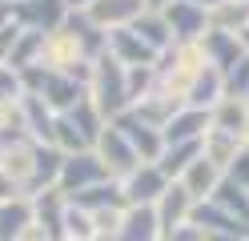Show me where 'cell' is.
Here are the masks:
<instances>
[{"label":"cell","instance_id":"1","mask_svg":"<svg viewBox=\"0 0 249 241\" xmlns=\"http://www.w3.org/2000/svg\"><path fill=\"white\" fill-rule=\"evenodd\" d=\"M92 93H97L92 105H97L101 112H121V105L129 101V69H124L117 56H101Z\"/></svg>","mask_w":249,"mask_h":241},{"label":"cell","instance_id":"12","mask_svg":"<svg viewBox=\"0 0 249 241\" xmlns=\"http://www.w3.org/2000/svg\"><path fill=\"white\" fill-rule=\"evenodd\" d=\"M108 48H113V56H117L121 64H129V69H141V60H153V56H157L133 28H113V32H108Z\"/></svg>","mask_w":249,"mask_h":241},{"label":"cell","instance_id":"14","mask_svg":"<svg viewBox=\"0 0 249 241\" xmlns=\"http://www.w3.org/2000/svg\"><path fill=\"white\" fill-rule=\"evenodd\" d=\"M133 32H137V37H141L149 48H153V53H157V48H165L169 40H173V32H169V20H165V12H141V16H137V20L129 24Z\"/></svg>","mask_w":249,"mask_h":241},{"label":"cell","instance_id":"22","mask_svg":"<svg viewBox=\"0 0 249 241\" xmlns=\"http://www.w3.org/2000/svg\"><path fill=\"white\" fill-rule=\"evenodd\" d=\"M161 4H165V8H169V4H173V0H145V8H149V12H157V8H161Z\"/></svg>","mask_w":249,"mask_h":241},{"label":"cell","instance_id":"4","mask_svg":"<svg viewBox=\"0 0 249 241\" xmlns=\"http://www.w3.org/2000/svg\"><path fill=\"white\" fill-rule=\"evenodd\" d=\"M117 129L124 133V141L133 145V153L141 157V161H157V157L165 153V137H161L153 125H145L141 117H133V112H121V117H117Z\"/></svg>","mask_w":249,"mask_h":241},{"label":"cell","instance_id":"23","mask_svg":"<svg viewBox=\"0 0 249 241\" xmlns=\"http://www.w3.org/2000/svg\"><path fill=\"white\" fill-rule=\"evenodd\" d=\"M65 4H76V8H92L97 0H65Z\"/></svg>","mask_w":249,"mask_h":241},{"label":"cell","instance_id":"8","mask_svg":"<svg viewBox=\"0 0 249 241\" xmlns=\"http://www.w3.org/2000/svg\"><path fill=\"white\" fill-rule=\"evenodd\" d=\"M97 145H101V157H105V169L108 173H124V177H129L137 169V153H133V145L124 141V133H121L117 125L105 129Z\"/></svg>","mask_w":249,"mask_h":241},{"label":"cell","instance_id":"11","mask_svg":"<svg viewBox=\"0 0 249 241\" xmlns=\"http://www.w3.org/2000/svg\"><path fill=\"white\" fill-rule=\"evenodd\" d=\"M153 209H157L161 229H165V233H173V229H181V225H189L185 217L193 213V197L185 193V185H177V189H165V197L153 205Z\"/></svg>","mask_w":249,"mask_h":241},{"label":"cell","instance_id":"16","mask_svg":"<svg viewBox=\"0 0 249 241\" xmlns=\"http://www.w3.org/2000/svg\"><path fill=\"white\" fill-rule=\"evenodd\" d=\"M33 225V209L24 201H4L0 205V241H17Z\"/></svg>","mask_w":249,"mask_h":241},{"label":"cell","instance_id":"9","mask_svg":"<svg viewBox=\"0 0 249 241\" xmlns=\"http://www.w3.org/2000/svg\"><path fill=\"white\" fill-rule=\"evenodd\" d=\"M141 12H145V0H97V4L89 8V20L97 24V28H105V24L129 28Z\"/></svg>","mask_w":249,"mask_h":241},{"label":"cell","instance_id":"3","mask_svg":"<svg viewBox=\"0 0 249 241\" xmlns=\"http://www.w3.org/2000/svg\"><path fill=\"white\" fill-rule=\"evenodd\" d=\"M12 20H20L28 32H49V28H60L65 20V0H24V4H12L8 8Z\"/></svg>","mask_w":249,"mask_h":241},{"label":"cell","instance_id":"20","mask_svg":"<svg viewBox=\"0 0 249 241\" xmlns=\"http://www.w3.org/2000/svg\"><path fill=\"white\" fill-rule=\"evenodd\" d=\"M169 241H205V233H201L197 225L189 221V225H181V229H173V233H169Z\"/></svg>","mask_w":249,"mask_h":241},{"label":"cell","instance_id":"7","mask_svg":"<svg viewBox=\"0 0 249 241\" xmlns=\"http://www.w3.org/2000/svg\"><path fill=\"white\" fill-rule=\"evenodd\" d=\"M205 125H213V117L205 109H185V112H177L173 121L165 125V145H185V141H205V133L209 129Z\"/></svg>","mask_w":249,"mask_h":241},{"label":"cell","instance_id":"19","mask_svg":"<svg viewBox=\"0 0 249 241\" xmlns=\"http://www.w3.org/2000/svg\"><path fill=\"white\" fill-rule=\"evenodd\" d=\"M229 181H233V185H241V189L249 185V149H241L237 161L229 165Z\"/></svg>","mask_w":249,"mask_h":241},{"label":"cell","instance_id":"10","mask_svg":"<svg viewBox=\"0 0 249 241\" xmlns=\"http://www.w3.org/2000/svg\"><path fill=\"white\" fill-rule=\"evenodd\" d=\"M157 233H161L157 209H153V205H141V209H129V213L121 217L117 241H157Z\"/></svg>","mask_w":249,"mask_h":241},{"label":"cell","instance_id":"18","mask_svg":"<svg viewBox=\"0 0 249 241\" xmlns=\"http://www.w3.org/2000/svg\"><path fill=\"white\" fill-rule=\"evenodd\" d=\"M24 112H28V133L33 137H44V141H53V129H56V121H53V112L44 109V101L40 96H24Z\"/></svg>","mask_w":249,"mask_h":241},{"label":"cell","instance_id":"15","mask_svg":"<svg viewBox=\"0 0 249 241\" xmlns=\"http://www.w3.org/2000/svg\"><path fill=\"white\" fill-rule=\"evenodd\" d=\"M213 205L217 209H225V213L237 221V213H241V225H249V193L241 189V185H233L229 177L221 185H217V193H213Z\"/></svg>","mask_w":249,"mask_h":241},{"label":"cell","instance_id":"17","mask_svg":"<svg viewBox=\"0 0 249 241\" xmlns=\"http://www.w3.org/2000/svg\"><path fill=\"white\" fill-rule=\"evenodd\" d=\"M213 129H221V133H233V137L249 133V112H245V105H241V101H233V96H225V101L217 105V112H213Z\"/></svg>","mask_w":249,"mask_h":241},{"label":"cell","instance_id":"13","mask_svg":"<svg viewBox=\"0 0 249 241\" xmlns=\"http://www.w3.org/2000/svg\"><path fill=\"white\" fill-rule=\"evenodd\" d=\"M181 185H185V193H189L193 201L213 197L217 185H221V181H217V165H213V161H205V157H197L193 165H189V173L181 177Z\"/></svg>","mask_w":249,"mask_h":241},{"label":"cell","instance_id":"5","mask_svg":"<svg viewBox=\"0 0 249 241\" xmlns=\"http://www.w3.org/2000/svg\"><path fill=\"white\" fill-rule=\"evenodd\" d=\"M108 169H105V161L101 157H92V153H72L65 157V165H60V185H65V193H85L92 181H101Z\"/></svg>","mask_w":249,"mask_h":241},{"label":"cell","instance_id":"6","mask_svg":"<svg viewBox=\"0 0 249 241\" xmlns=\"http://www.w3.org/2000/svg\"><path fill=\"white\" fill-rule=\"evenodd\" d=\"M161 12H165L169 32H173L177 40H193L197 32H205V28H209V16H205V8L189 4V0H173V4H169V8H161Z\"/></svg>","mask_w":249,"mask_h":241},{"label":"cell","instance_id":"21","mask_svg":"<svg viewBox=\"0 0 249 241\" xmlns=\"http://www.w3.org/2000/svg\"><path fill=\"white\" fill-rule=\"evenodd\" d=\"M189 4H197V8H221V4H229V0H189Z\"/></svg>","mask_w":249,"mask_h":241},{"label":"cell","instance_id":"24","mask_svg":"<svg viewBox=\"0 0 249 241\" xmlns=\"http://www.w3.org/2000/svg\"><path fill=\"white\" fill-rule=\"evenodd\" d=\"M12 4H24V0H8V8H12Z\"/></svg>","mask_w":249,"mask_h":241},{"label":"cell","instance_id":"2","mask_svg":"<svg viewBox=\"0 0 249 241\" xmlns=\"http://www.w3.org/2000/svg\"><path fill=\"white\" fill-rule=\"evenodd\" d=\"M165 189H169V177L157 169V165H137L129 177H124V201H129L133 209H141V205H157L165 197Z\"/></svg>","mask_w":249,"mask_h":241}]
</instances>
